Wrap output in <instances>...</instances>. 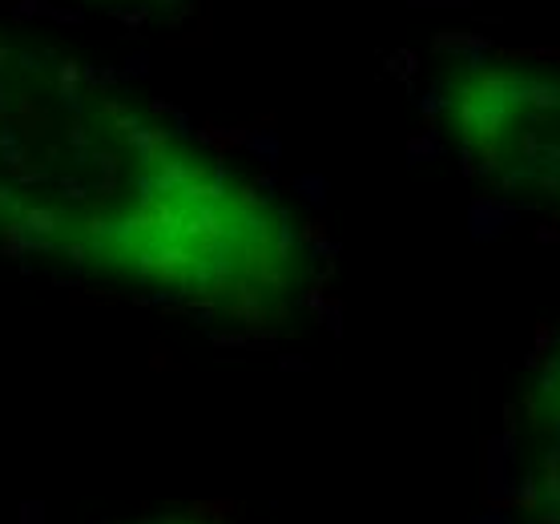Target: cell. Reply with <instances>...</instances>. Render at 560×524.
<instances>
[{
    "instance_id": "obj_3",
    "label": "cell",
    "mask_w": 560,
    "mask_h": 524,
    "mask_svg": "<svg viewBox=\"0 0 560 524\" xmlns=\"http://www.w3.org/2000/svg\"><path fill=\"white\" fill-rule=\"evenodd\" d=\"M521 461L533 504L560 524V323L540 339L521 396Z\"/></svg>"
},
{
    "instance_id": "obj_1",
    "label": "cell",
    "mask_w": 560,
    "mask_h": 524,
    "mask_svg": "<svg viewBox=\"0 0 560 524\" xmlns=\"http://www.w3.org/2000/svg\"><path fill=\"white\" fill-rule=\"evenodd\" d=\"M0 251L243 327L311 282L294 218L73 53L0 33Z\"/></svg>"
},
{
    "instance_id": "obj_2",
    "label": "cell",
    "mask_w": 560,
    "mask_h": 524,
    "mask_svg": "<svg viewBox=\"0 0 560 524\" xmlns=\"http://www.w3.org/2000/svg\"><path fill=\"white\" fill-rule=\"evenodd\" d=\"M444 126L488 190L560 218V69L471 61L444 81Z\"/></svg>"
}]
</instances>
